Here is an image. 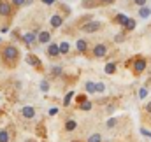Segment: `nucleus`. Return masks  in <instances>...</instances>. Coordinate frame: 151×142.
I'll return each instance as SVG.
<instances>
[{"instance_id":"2f4dec72","label":"nucleus","mask_w":151,"mask_h":142,"mask_svg":"<svg viewBox=\"0 0 151 142\" xmlns=\"http://www.w3.org/2000/svg\"><path fill=\"white\" fill-rule=\"evenodd\" d=\"M83 100H86V97H84V95H77V97H76V102H77V104H81Z\"/></svg>"},{"instance_id":"cd10ccee","label":"nucleus","mask_w":151,"mask_h":142,"mask_svg":"<svg viewBox=\"0 0 151 142\" xmlns=\"http://www.w3.org/2000/svg\"><path fill=\"white\" fill-rule=\"evenodd\" d=\"M125 40V34H118V35H114V42L116 44H119V42H123Z\"/></svg>"},{"instance_id":"a878e982","label":"nucleus","mask_w":151,"mask_h":142,"mask_svg":"<svg viewBox=\"0 0 151 142\" xmlns=\"http://www.w3.org/2000/svg\"><path fill=\"white\" fill-rule=\"evenodd\" d=\"M0 142H9V133H7L5 130L0 132Z\"/></svg>"},{"instance_id":"ddd939ff","label":"nucleus","mask_w":151,"mask_h":142,"mask_svg":"<svg viewBox=\"0 0 151 142\" xmlns=\"http://www.w3.org/2000/svg\"><path fill=\"white\" fill-rule=\"evenodd\" d=\"M27 63L28 65H34V67H40V60H39L37 56H34V55H28L27 56Z\"/></svg>"},{"instance_id":"c9c22d12","label":"nucleus","mask_w":151,"mask_h":142,"mask_svg":"<svg viewBox=\"0 0 151 142\" xmlns=\"http://www.w3.org/2000/svg\"><path fill=\"white\" fill-rule=\"evenodd\" d=\"M146 112H148V114H151V100L146 104Z\"/></svg>"},{"instance_id":"72a5a7b5","label":"nucleus","mask_w":151,"mask_h":142,"mask_svg":"<svg viewBox=\"0 0 151 142\" xmlns=\"http://www.w3.org/2000/svg\"><path fill=\"white\" fill-rule=\"evenodd\" d=\"M146 2H148V0H134V4L139 5V7H141V5H146Z\"/></svg>"},{"instance_id":"0eeeda50","label":"nucleus","mask_w":151,"mask_h":142,"mask_svg":"<svg viewBox=\"0 0 151 142\" xmlns=\"http://www.w3.org/2000/svg\"><path fill=\"white\" fill-rule=\"evenodd\" d=\"M11 12H12L11 4L5 2V0H2V2H0V16H11Z\"/></svg>"},{"instance_id":"aec40b11","label":"nucleus","mask_w":151,"mask_h":142,"mask_svg":"<svg viewBox=\"0 0 151 142\" xmlns=\"http://www.w3.org/2000/svg\"><path fill=\"white\" fill-rule=\"evenodd\" d=\"M104 70H106V74H109V75H111V74H114V72H116V63H107Z\"/></svg>"},{"instance_id":"b1692460","label":"nucleus","mask_w":151,"mask_h":142,"mask_svg":"<svg viewBox=\"0 0 151 142\" xmlns=\"http://www.w3.org/2000/svg\"><path fill=\"white\" fill-rule=\"evenodd\" d=\"M40 91L42 93H47L49 91V82L47 81H40Z\"/></svg>"},{"instance_id":"f257e3e1","label":"nucleus","mask_w":151,"mask_h":142,"mask_svg":"<svg viewBox=\"0 0 151 142\" xmlns=\"http://www.w3.org/2000/svg\"><path fill=\"white\" fill-rule=\"evenodd\" d=\"M18 56H19V51H18V47H14V46H5L4 51H2V58H4L5 62H9V63L16 62Z\"/></svg>"},{"instance_id":"c756f323","label":"nucleus","mask_w":151,"mask_h":142,"mask_svg":"<svg viewBox=\"0 0 151 142\" xmlns=\"http://www.w3.org/2000/svg\"><path fill=\"white\" fill-rule=\"evenodd\" d=\"M12 5H16V7H23V5H25V0H12Z\"/></svg>"},{"instance_id":"7ed1b4c3","label":"nucleus","mask_w":151,"mask_h":142,"mask_svg":"<svg viewBox=\"0 0 151 142\" xmlns=\"http://www.w3.org/2000/svg\"><path fill=\"white\" fill-rule=\"evenodd\" d=\"M144 70H146V60L144 58H137L134 62V72L139 75V74H142Z\"/></svg>"},{"instance_id":"58836bf2","label":"nucleus","mask_w":151,"mask_h":142,"mask_svg":"<svg viewBox=\"0 0 151 142\" xmlns=\"http://www.w3.org/2000/svg\"><path fill=\"white\" fill-rule=\"evenodd\" d=\"M0 2H2V0H0Z\"/></svg>"},{"instance_id":"412c9836","label":"nucleus","mask_w":151,"mask_h":142,"mask_svg":"<svg viewBox=\"0 0 151 142\" xmlns=\"http://www.w3.org/2000/svg\"><path fill=\"white\" fill-rule=\"evenodd\" d=\"M84 88H86V93H90V95H91V93H95V82H91V81H88Z\"/></svg>"},{"instance_id":"6ab92c4d","label":"nucleus","mask_w":151,"mask_h":142,"mask_svg":"<svg viewBox=\"0 0 151 142\" xmlns=\"http://www.w3.org/2000/svg\"><path fill=\"white\" fill-rule=\"evenodd\" d=\"M79 109H81V110H91V102H90L88 98L83 100V102L79 104Z\"/></svg>"},{"instance_id":"bb28decb","label":"nucleus","mask_w":151,"mask_h":142,"mask_svg":"<svg viewBox=\"0 0 151 142\" xmlns=\"http://www.w3.org/2000/svg\"><path fill=\"white\" fill-rule=\"evenodd\" d=\"M146 97H148V88H141V90H139V98L144 100Z\"/></svg>"},{"instance_id":"5701e85b","label":"nucleus","mask_w":151,"mask_h":142,"mask_svg":"<svg viewBox=\"0 0 151 142\" xmlns=\"http://www.w3.org/2000/svg\"><path fill=\"white\" fill-rule=\"evenodd\" d=\"M88 142H102V135L100 133H93L88 137Z\"/></svg>"},{"instance_id":"39448f33","label":"nucleus","mask_w":151,"mask_h":142,"mask_svg":"<svg viewBox=\"0 0 151 142\" xmlns=\"http://www.w3.org/2000/svg\"><path fill=\"white\" fill-rule=\"evenodd\" d=\"M21 116L27 118V119H34V118H35V107L25 105L23 109H21Z\"/></svg>"},{"instance_id":"20e7f679","label":"nucleus","mask_w":151,"mask_h":142,"mask_svg":"<svg viewBox=\"0 0 151 142\" xmlns=\"http://www.w3.org/2000/svg\"><path fill=\"white\" fill-rule=\"evenodd\" d=\"M107 55V47L104 46V44H97L95 47H93V56L95 58H104Z\"/></svg>"},{"instance_id":"9b49d317","label":"nucleus","mask_w":151,"mask_h":142,"mask_svg":"<svg viewBox=\"0 0 151 142\" xmlns=\"http://www.w3.org/2000/svg\"><path fill=\"white\" fill-rule=\"evenodd\" d=\"M139 16L142 18V19H148L151 16V9L148 5H141V9H139Z\"/></svg>"},{"instance_id":"dca6fc26","label":"nucleus","mask_w":151,"mask_h":142,"mask_svg":"<svg viewBox=\"0 0 151 142\" xmlns=\"http://www.w3.org/2000/svg\"><path fill=\"white\" fill-rule=\"evenodd\" d=\"M127 19H128V16H127V14H121V12H118V14H116V23H118V25H121V27H123V25L127 23Z\"/></svg>"},{"instance_id":"f3484780","label":"nucleus","mask_w":151,"mask_h":142,"mask_svg":"<svg viewBox=\"0 0 151 142\" xmlns=\"http://www.w3.org/2000/svg\"><path fill=\"white\" fill-rule=\"evenodd\" d=\"M76 128H77V123H76L74 119H69V121L65 123V130H67V132H74Z\"/></svg>"},{"instance_id":"f8f14e48","label":"nucleus","mask_w":151,"mask_h":142,"mask_svg":"<svg viewBox=\"0 0 151 142\" xmlns=\"http://www.w3.org/2000/svg\"><path fill=\"white\" fill-rule=\"evenodd\" d=\"M47 55H49V56H58V55H60L58 44H47Z\"/></svg>"},{"instance_id":"4be33fe9","label":"nucleus","mask_w":151,"mask_h":142,"mask_svg":"<svg viewBox=\"0 0 151 142\" xmlns=\"http://www.w3.org/2000/svg\"><path fill=\"white\" fill-rule=\"evenodd\" d=\"M106 91V84L104 82H95V93H104Z\"/></svg>"},{"instance_id":"4468645a","label":"nucleus","mask_w":151,"mask_h":142,"mask_svg":"<svg viewBox=\"0 0 151 142\" xmlns=\"http://www.w3.org/2000/svg\"><path fill=\"white\" fill-rule=\"evenodd\" d=\"M123 27H125V30H130V32H132V30H135V27H137V23H135V19H132V18H128V19H127V23H125Z\"/></svg>"},{"instance_id":"f704fd0d","label":"nucleus","mask_w":151,"mask_h":142,"mask_svg":"<svg viewBox=\"0 0 151 142\" xmlns=\"http://www.w3.org/2000/svg\"><path fill=\"white\" fill-rule=\"evenodd\" d=\"M40 2H42V4H46V5H53L56 0H40Z\"/></svg>"},{"instance_id":"a211bd4d","label":"nucleus","mask_w":151,"mask_h":142,"mask_svg":"<svg viewBox=\"0 0 151 142\" xmlns=\"http://www.w3.org/2000/svg\"><path fill=\"white\" fill-rule=\"evenodd\" d=\"M72 98H74V91H69V93L65 95V98H63V107H69V105H70Z\"/></svg>"},{"instance_id":"f03ea898","label":"nucleus","mask_w":151,"mask_h":142,"mask_svg":"<svg viewBox=\"0 0 151 142\" xmlns=\"http://www.w3.org/2000/svg\"><path fill=\"white\" fill-rule=\"evenodd\" d=\"M99 28H102V23H100V21H88V23H84V25L81 27V30H83L84 34H95Z\"/></svg>"},{"instance_id":"473e14b6","label":"nucleus","mask_w":151,"mask_h":142,"mask_svg":"<svg viewBox=\"0 0 151 142\" xmlns=\"http://www.w3.org/2000/svg\"><path fill=\"white\" fill-rule=\"evenodd\" d=\"M56 114H58V109L56 107H51L49 109V116H56Z\"/></svg>"},{"instance_id":"7c9ffc66","label":"nucleus","mask_w":151,"mask_h":142,"mask_svg":"<svg viewBox=\"0 0 151 142\" xmlns=\"http://www.w3.org/2000/svg\"><path fill=\"white\" fill-rule=\"evenodd\" d=\"M141 133H142L144 137H150V139H151V132H150V130H146V128H141Z\"/></svg>"},{"instance_id":"393cba45","label":"nucleus","mask_w":151,"mask_h":142,"mask_svg":"<svg viewBox=\"0 0 151 142\" xmlns=\"http://www.w3.org/2000/svg\"><path fill=\"white\" fill-rule=\"evenodd\" d=\"M118 125V119L116 118H111V119H107V123H106V128H114Z\"/></svg>"},{"instance_id":"1a4fd4ad","label":"nucleus","mask_w":151,"mask_h":142,"mask_svg":"<svg viewBox=\"0 0 151 142\" xmlns=\"http://www.w3.org/2000/svg\"><path fill=\"white\" fill-rule=\"evenodd\" d=\"M49 23H51V27H53V28H60V27H62V23H63V18H62L60 14H53V16H51V19H49Z\"/></svg>"},{"instance_id":"2eb2a0df","label":"nucleus","mask_w":151,"mask_h":142,"mask_svg":"<svg viewBox=\"0 0 151 142\" xmlns=\"http://www.w3.org/2000/svg\"><path fill=\"white\" fill-rule=\"evenodd\" d=\"M69 49H70L69 42H60V44H58V51H60V55H67Z\"/></svg>"},{"instance_id":"c85d7f7f","label":"nucleus","mask_w":151,"mask_h":142,"mask_svg":"<svg viewBox=\"0 0 151 142\" xmlns=\"http://www.w3.org/2000/svg\"><path fill=\"white\" fill-rule=\"evenodd\" d=\"M60 74H62V67H60V65L53 67V75H60Z\"/></svg>"},{"instance_id":"9d476101","label":"nucleus","mask_w":151,"mask_h":142,"mask_svg":"<svg viewBox=\"0 0 151 142\" xmlns=\"http://www.w3.org/2000/svg\"><path fill=\"white\" fill-rule=\"evenodd\" d=\"M76 49H77V53H86V49H88V44H86V40H84V39H79V40H76Z\"/></svg>"},{"instance_id":"e433bc0d","label":"nucleus","mask_w":151,"mask_h":142,"mask_svg":"<svg viewBox=\"0 0 151 142\" xmlns=\"http://www.w3.org/2000/svg\"><path fill=\"white\" fill-rule=\"evenodd\" d=\"M100 2H102V4H113L114 0H100Z\"/></svg>"},{"instance_id":"423d86ee","label":"nucleus","mask_w":151,"mask_h":142,"mask_svg":"<svg viewBox=\"0 0 151 142\" xmlns=\"http://www.w3.org/2000/svg\"><path fill=\"white\" fill-rule=\"evenodd\" d=\"M51 40V34L47 32V30H40L37 32V42L39 44H47Z\"/></svg>"},{"instance_id":"6e6552de","label":"nucleus","mask_w":151,"mask_h":142,"mask_svg":"<svg viewBox=\"0 0 151 142\" xmlns=\"http://www.w3.org/2000/svg\"><path fill=\"white\" fill-rule=\"evenodd\" d=\"M23 42H25V44H28V46H32L34 42H37V30L25 34V35H23Z\"/></svg>"},{"instance_id":"4c0bfd02","label":"nucleus","mask_w":151,"mask_h":142,"mask_svg":"<svg viewBox=\"0 0 151 142\" xmlns=\"http://www.w3.org/2000/svg\"><path fill=\"white\" fill-rule=\"evenodd\" d=\"M32 2H34V0H25V5H30Z\"/></svg>"}]
</instances>
